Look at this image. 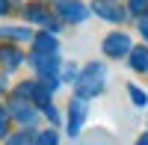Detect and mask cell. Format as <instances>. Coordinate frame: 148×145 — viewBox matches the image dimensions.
I'll return each instance as SVG.
<instances>
[{"mask_svg": "<svg viewBox=\"0 0 148 145\" xmlns=\"http://www.w3.org/2000/svg\"><path fill=\"white\" fill-rule=\"evenodd\" d=\"M101 77H104V68H101V65H89V68H86V77H83V80H89V83H80L77 92H80V95H95V92H101V89H104Z\"/></svg>", "mask_w": 148, "mask_h": 145, "instance_id": "cell-1", "label": "cell"}, {"mask_svg": "<svg viewBox=\"0 0 148 145\" xmlns=\"http://www.w3.org/2000/svg\"><path fill=\"white\" fill-rule=\"evenodd\" d=\"M127 51H130L127 33H113V36L104 39V53L107 56H121V53H127Z\"/></svg>", "mask_w": 148, "mask_h": 145, "instance_id": "cell-2", "label": "cell"}, {"mask_svg": "<svg viewBox=\"0 0 148 145\" xmlns=\"http://www.w3.org/2000/svg\"><path fill=\"white\" fill-rule=\"evenodd\" d=\"M59 15L68 18V21H83L86 18V6L77 3V0H62L59 3Z\"/></svg>", "mask_w": 148, "mask_h": 145, "instance_id": "cell-3", "label": "cell"}, {"mask_svg": "<svg viewBox=\"0 0 148 145\" xmlns=\"http://www.w3.org/2000/svg\"><path fill=\"white\" fill-rule=\"evenodd\" d=\"M95 12L101 18H107V21H121L125 18V12H116V6L107 3V0H95Z\"/></svg>", "mask_w": 148, "mask_h": 145, "instance_id": "cell-4", "label": "cell"}, {"mask_svg": "<svg viewBox=\"0 0 148 145\" xmlns=\"http://www.w3.org/2000/svg\"><path fill=\"white\" fill-rule=\"evenodd\" d=\"M83 113H86L83 101H74V104H71V133H77V130H80V122H83Z\"/></svg>", "mask_w": 148, "mask_h": 145, "instance_id": "cell-5", "label": "cell"}, {"mask_svg": "<svg viewBox=\"0 0 148 145\" xmlns=\"http://www.w3.org/2000/svg\"><path fill=\"white\" fill-rule=\"evenodd\" d=\"M130 65L136 68V71H148V51H145V47L133 51V59H130Z\"/></svg>", "mask_w": 148, "mask_h": 145, "instance_id": "cell-6", "label": "cell"}, {"mask_svg": "<svg viewBox=\"0 0 148 145\" xmlns=\"http://www.w3.org/2000/svg\"><path fill=\"white\" fill-rule=\"evenodd\" d=\"M130 95H133V101H136V107H145L148 104V95H142L136 86H130Z\"/></svg>", "mask_w": 148, "mask_h": 145, "instance_id": "cell-7", "label": "cell"}, {"mask_svg": "<svg viewBox=\"0 0 148 145\" xmlns=\"http://www.w3.org/2000/svg\"><path fill=\"white\" fill-rule=\"evenodd\" d=\"M39 47H51V51H53L56 42H53V39H47V36H42V39H39Z\"/></svg>", "mask_w": 148, "mask_h": 145, "instance_id": "cell-8", "label": "cell"}, {"mask_svg": "<svg viewBox=\"0 0 148 145\" xmlns=\"http://www.w3.org/2000/svg\"><path fill=\"white\" fill-rule=\"evenodd\" d=\"M148 6V0H133V12H142Z\"/></svg>", "mask_w": 148, "mask_h": 145, "instance_id": "cell-9", "label": "cell"}, {"mask_svg": "<svg viewBox=\"0 0 148 145\" xmlns=\"http://www.w3.org/2000/svg\"><path fill=\"white\" fill-rule=\"evenodd\" d=\"M6 6H9V0H0V15L6 12Z\"/></svg>", "mask_w": 148, "mask_h": 145, "instance_id": "cell-10", "label": "cell"}, {"mask_svg": "<svg viewBox=\"0 0 148 145\" xmlns=\"http://www.w3.org/2000/svg\"><path fill=\"white\" fill-rule=\"evenodd\" d=\"M142 36H145V39H148V24L142 21Z\"/></svg>", "mask_w": 148, "mask_h": 145, "instance_id": "cell-11", "label": "cell"}, {"mask_svg": "<svg viewBox=\"0 0 148 145\" xmlns=\"http://www.w3.org/2000/svg\"><path fill=\"white\" fill-rule=\"evenodd\" d=\"M139 145H148V139H142V142H139Z\"/></svg>", "mask_w": 148, "mask_h": 145, "instance_id": "cell-12", "label": "cell"}]
</instances>
